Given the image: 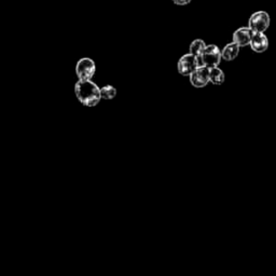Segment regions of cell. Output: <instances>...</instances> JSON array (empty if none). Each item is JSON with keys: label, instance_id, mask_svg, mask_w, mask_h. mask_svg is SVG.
Masks as SVG:
<instances>
[{"label": "cell", "instance_id": "obj_13", "mask_svg": "<svg viewBox=\"0 0 276 276\" xmlns=\"http://www.w3.org/2000/svg\"><path fill=\"white\" fill-rule=\"evenodd\" d=\"M192 2V0H173V3L177 6H187V5H189L190 3Z\"/></svg>", "mask_w": 276, "mask_h": 276}, {"label": "cell", "instance_id": "obj_1", "mask_svg": "<svg viewBox=\"0 0 276 276\" xmlns=\"http://www.w3.org/2000/svg\"><path fill=\"white\" fill-rule=\"evenodd\" d=\"M75 94L78 101L86 107H94L102 100L101 88L91 80H79L75 84Z\"/></svg>", "mask_w": 276, "mask_h": 276}, {"label": "cell", "instance_id": "obj_5", "mask_svg": "<svg viewBox=\"0 0 276 276\" xmlns=\"http://www.w3.org/2000/svg\"><path fill=\"white\" fill-rule=\"evenodd\" d=\"M198 67V59L190 53L182 55L177 64V70L183 77H189Z\"/></svg>", "mask_w": 276, "mask_h": 276}, {"label": "cell", "instance_id": "obj_3", "mask_svg": "<svg viewBox=\"0 0 276 276\" xmlns=\"http://www.w3.org/2000/svg\"><path fill=\"white\" fill-rule=\"evenodd\" d=\"M270 15L265 11H257L251 14L248 21V27L254 32H265L270 26Z\"/></svg>", "mask_w": 276, "mask_h": 276}, {"label": "cell", "instance_id": "obj_6", "mask_svg": "<svg viewBox=\"0 0 276 276\" xmlns=\"http://www.w3.org/2000/svg\"><path fill=\"white\" fill-rule=\"evenodd\" d=\"M190 83L197 88L205 87L209 83V68L206 66H199L189 76Z\"/></svg>", "mask_w": 276, "mask_h": 276}, {"label": "cell", "instance_id": "obj_7", "mask_svg": "<svg viewBox=\"0 0 276 276\" xmlns=\"http://www.w3.org/2000/svg\"><path fill=\"white\" fill-rule=\"evenodd\" d=\"M249 45L254 52L263 53L269 48V39L264 35V32H254Z\"/></svg>", "mask_w": 276, "mask_h": 276}, {"label": "cell", "instance_id": "obj_11", "mask_svg": "<svg viewBox=\"0 0 276 276\" xmlns=\"http://www.w3.org/2000/svg\"><path fill=\"white\" fill-rule=\"evenodd\" d=\"M205 47H206V43H205L204 40H202V39L193 40L190 44V48H189V53L196 56V58H199L201 53L203 52V50L205 49Z\"/></svg>", "mask_w": 276, "mask_h": 276}, {"label": "cell", "instance_id": "obj_9", "mask_svg": "<svg viewBox=\"0 0 276 276\" xmlns=\"http://www.w3.org/2000/svg\"><path fill=\"white\" fill-rule=\"evenodd\" d=\"M240 49H241V47L233 41L224 45V48L221 50L222 60H224L226 62L234 61L240 54Z\"/></svg>", "mask_w": 276, "mask_h": 276}, {"label": "cell", "instance_id": "obj_10", "mask_svg": "<svg viewBox=\"0 0 276 276\" xmlns=\"http://www.w3.org/2000/svg\"><path fill=\"white\" fill-rule=\"evenodd\" d=\"M225 80V75L222 69L217 67L209 68V82L214 85H221Z\"/></svg>", "mask_w": 276, "mask_h": 276}, {"label": "cell", "instance_id": "obj_4", "mask_svg": "<svg viewBox=\"0 0 276 276\" xmlns=\"http://www.w3.org/2000/svg\"><path fill=\"white\" fill-rule=\"evenodd\" d=\"M96 71V65L92 59L83 58L78 61L76 65V75L79 80H91Z\"/></svg>", "mask_w": 276, "mask_h": 276}, {"label": "cell", "instance_id": "obj_2", "mask_svg": "<svg viewBox=\"0 0 276 276\" xmlns=\"http://www.w3.org/2000/svg\"><path fill=\"white\" fill-rule=\"evenodd\" d=\"M197 59L199 66H206L208 68L217 67L222 61L221 51L216 44H206L204 50Z\"/></svg>", "mask_w": 276, "mask_h": 276}, {"label": "cell", "instance_id": "obj_8", "mask_svg": "<svg viewBox=\"0 0 276 276\" xmlns=\"http://www.w3.org/2000/svg\"><path fill=\"white\" fill-rule=\"evenodd\" d=\"M254 31L251 30L248 26L246 27H240L233 32V42L240 45L241 48L247 47L250 43V40L253 38Z\"/></svg>", "mask_w": 276, "mask_h": 276}, {"label": "cell", "instance_id": "obj_12", "mask_svg": "<svg viewBox=\"0 0 276 276\" xmlns=\"http://www.w3.org/2000/svg\"><path fill=\"white\" fill-rule=\"evenodd\" d=\"M101 96L102 100H113L117 96V88L112 85H105L101 88Z\"/></svg>", "mask_w": 276, "mask_h": 276}]
</instances>
